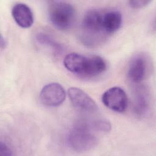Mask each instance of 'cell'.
I'll return each mask as SVG.
<instances>
[{"mask_svg":"<svg viewBox=\"0 0 156 156\" xmlns=\"http://www.w3.org/2000/svg\"><path fill=\"white\" fill-rule=\"evenodd\" d=\"M102 13L98 9H91L84 14L80 29V40L84 44L91 47L97 46L108 35L103 27Z\"/></svg>","mask_w":156,"mask_h":156,"instance_id":"obj_1","label":"cell"},{"mask_svg":"<svg viewBox=\"0 0 156 156\" xmlns=\"http://www.w3.org/2000/svg\"><path fill=\"white\" fill-rule=\"evenodd\" d=\"M93 129L88 122L79 123L73 127L67 137L69 147L77 152H85L93 148L98 143V138Z\"/></svg>","mask_w":156,"mask_h":156,"instance_id":"obj_2","label":"cell"},{"mask_svg":"<svg viewBox=\"0 0 156 156\" xmlns=\"http://www.w3.org/2000/svg\"><path fill=\"white\" fill-rule=\"evenodd\" d=\"M48 16L50 21L57 29L65 30L70 29L76 20V10L69 2L52 1L48 4Z\"/></svg>","mask_w":156,"mask_h":156,"instance_id":"obj_3","label":"cell"},{"mask_svg":"<svg viewBox=\"0 0 156 156\" xmlns=\"http://www.w3.org/2000/svg\"><path fill=\"white\" fill-rule=\"evenodd\" d=\"M68 96L72 104L78 111L88 115L98 112V107L94 101L82 90L71 87L68 90Z\"/></svg>","mask_w":156,"mask_h":156,"instance_id":"obj_4","label":"cell"},{"mask_svg":"<svg viewBox=\"0 0 156 156\" xmlns=\"http://www.w3.org/2000/svg\"><path fill=\"white\" fill-rule=\"evenodd\" d=\"M103 104L109 109L118 113L124 112L127 107V97L124 90L119 87H113L102 95Z\"/></svg>","mask_w":156,"mask_h":156,"instance_id":"obj_5","label":"cell"},{"mask_svg":"<svg viewBox=\"0 0 156 156\" xmlns=\"http://www.w3.org/2000/svg\"><path fill=\"white\" fill-rule=\"evenodd\" d=\"M66 98L63 87L58 83H50L43 87L40 94L41 103L48 107H57L62 104Z\"/></svg>","mask_w":156,"mask_h":156,"instance_id":"obj_6","label":"cell"},{"mask_svg":"<svg viewBox=\"0 0 156 156\" xmlns=\"http://www.w3.org/2000/svg\"><path fill=\"white\" fill-rule=\"evenodd\" d=\"M148 69L147 60L143 54L135 55L130 61L127 77L133 83H140L146 77Z\"/></svg>","mask_w":156,"mask_h":156,"instance_id":"obj_7","label":"cell"},{"mask_svg":"<svg viewBox=\"0 0 156 156\" xmlns=\"http://www.w3.org/2000/svg\"><path fill=\"white\" fill-rule=\"evenodd\" d=\"M88 56L72 52L67 54L63 60L65 67L71 73L82 77L87 67Z\"/></svg>","mask_w":156,"mask_h":156,"instance_id":"obj_8","label":"cell"},{"mask_svg":"<svg viewBox=\"0 0 156 156\" xmlns=\"http://www.w3.org/2000/svg\"><path fill=\"white\" fill-rule=\"evenodd\" d=\"M12 15L16 23L23 28L30 27L33 24V13L26 4L22 2L15 4L12 9Z\"/></svg>","mask_w":156,"mask_h":156,"instance_id":"obj_9","label":"cell"},{"mask_svg":"<svg viewBox=\"0 0 156 156\" xmlns=\"http://www.w3.org/2000/svg\"><path fill=\"white\" fill-rule=\"evenodd\" d=\"M122 15L116 10H110L102 13V24L105 32L110 35L117 31L122 24Z\"/></svg>","mask_w":156,"mask_h":156,"instance_id":"obj_10","label":"cell"},{"mask_svg":"<svg viewBox=\"0 0 156 156\" xmlns=\"http://www.w3.org/2000/svg\"><path fill=\"white\" fill-rule=\"evenodd\" d=\"M149 99L148 94L144 88H138L135 93L134 101L135 113L142 116L147 112L149 107Z\"/></svg>","mask_w":156,"mask_h":156,"instance_id":"obj_11","label":"cell"},{"mask_svg":"<svg viewBox=\"0 0 156 156\" xmlns=\"http://www.w3.org/2000/svg\"><path fill=\"white\" fill-rule=\"evenodd\" d=\"M36 40L39 44L50 48L53 52L57 54H60L63 50L62 45L47 34L43 32L37 34L36 35Z\"/></svg>","mask_w":156,"mask_h":156,"instance_id":"obj_12","label":"cell"},{"mask_svg":"<svg viewBox=\"0 0 156 156\" xmlns=\"http://www.w3.org/2000/svg\"><path fill=\"white\" fill-rule=\"evenodd\" d=\"M151 2V0H130L129 1V4L132 8L140 9L145 7Z\"/></svg>","mask_w":156,"mask_h":156,"instance_id":"obj_13","label":"cell"},{"mask_svg":"<svg viewBox=\"0 0 156 156\" xmlns=\"http://www.w3.org/2000/svg\"><path fill=\"white\" fill-rule=\"evenodd\" d=\"M0 155L5 156L12 155V151L9 146L3 141H1L0 143Z\"/></svg>","mask_w":156,"mask_h":156,"instance_id":"obj_14","label":"cell"},{"mask_svg":"<svg viewBox=\"0 0 156 156\" xmlns=\"http://www.w3.org/2000/svg\"><path fill=\"white\" fill-rule=\"evenodd\" d=\"M5 44H6L5 40L4 39L3 36L1 35V48L2 49L5 46Z\"/></svg>","mask_w":156,"mask_h":156,"instance_id":"obj_15","label":"cell"}]
</instances>
